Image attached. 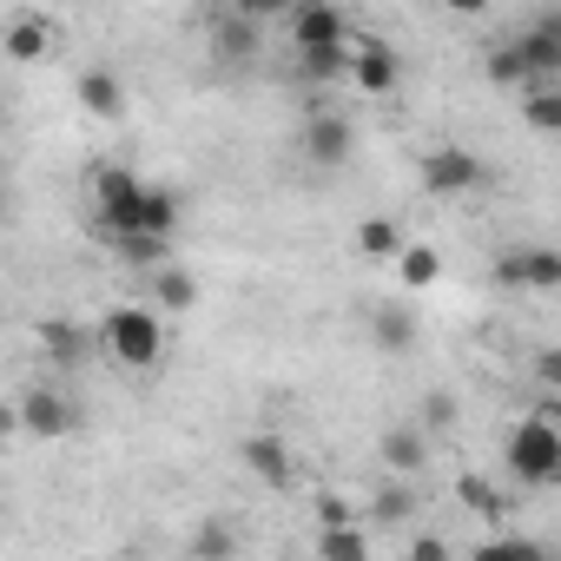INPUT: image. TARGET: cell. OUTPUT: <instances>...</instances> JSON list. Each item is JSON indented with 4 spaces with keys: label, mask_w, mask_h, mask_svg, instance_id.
Here are the masks:
<instances>
[{
    "label": "cell",
    "mask_w": 561,
    "mask_h": 561,
    "mask_svg": "<svg viewBox=\"0 0 561 561\" xmlns=\"http://www.w3.org/2000/svg\"><path fill=\"white\" fill-rule=\"evenodd\" d=\"M100 351L119 370H159V357H165V318L152 305H113L100 318Z\"/></svg>",
    "instance_id": "6da1fadb"
},
{
    "label": "cell",
    "mask_w": 561,
    "mask_h": 561,
    "mask_svg": "<svg viewBox=\"0 0 561 561\" xmlns=\"http://www.w3.org/2000/svg\"><path fill=\"white\" fill-rule=\"evenodd\" d=\"M502 469L522 489H554L561 482V423L554 416H522L502 436Z\"/></svg>",
    "instance_id": "7a4b0ae2"
},
{
    "label": "cell",
    "mask_w": 561,
    "mask_h": 561,
    "mask_svg": "<svg viewBox=\"0 0 561 561\" xmlns=\"http://www.w3.org/2000/svg\"><path fill=\"white\" fill-rule=\"evenodd\" d=\"M87 185H93V211H100L106 238H133V231L146 225V179H139V172H126V165H100Z\"/></svg>",
    "instance_id": "3957f363"
},
{
    "label": "cell",
    "mask_w": 561,
    "mask_h": 561,
    "mask_svg": "<svg viewBox=\"0 0 561 561\" xmlns=\"http://www.w3.org/2000/svg\"><path fill=\"white\" fill-rule=\"evenodd\" d=\"M416 179H423V192H430V198H443V205H449V198L482 192V185H489V165H482L469 146H449V139H443V146H430V152H423Z\"/></svg>",
    "instance_id": "277c9868"
},
{
    "label": "cell",
    "mask_w": 561,
    "mask_h": 561,
    "mask_svg": "<svg viewBox=\"0 0 561 561\" xmlns=\"http://www.w3.org/2000/svg\"><path fill=\"white\" fill-rule=\"evenodd\" d=\"M495 285L502 291H528V298L561 291V244H508L495 257Z\"/></svg>",
    "instance_id": "5b68a950"
},
{
    "label": "cell",
    "mask_w": 561,
    "mask_h": 561,
    "mask_svg": "<svg viewBox=\"0 0 561 561\" xmlns=\"http://www.w3.org/2000/svg\"><path fill=\"white\" fill-rule=\"evenodd\" d=\"M285 27H291V47H298V54H311V47H344V41H351L344 8H331V0H298Z\"/></svg>",
    "instance_id": "8992f818"
},
{
    "label": "cell",
    "mask_w": 561,
    "mask_h": 561,
    "mask_svg": "<svg viewBox=\"0 0 561 561\" xmlns=\"http://www.w3.org/2000/svg\"><path fill=\"white\" fill-rule=\"evenodd\" d=\"M351 152H357V133H351L344 113H311V119H305V159H311L318 172L344 165Z\"/></svg>",
    "instance_id": "52a82bcc"
},
{
    "label": "cell",
    "mask_w": 561,
    "mask_h": 561,
    "mask_svg": "<svg viewBox=\"0 0 561 561\" xmlns=\"http://www.w3.org/2000/svg\"><path fill=\"white\" fill-rule=\"evenodd\" d=\"M508 47H515L522 73H528V87H535V80H561V21L528 27V34H515Z\"/></svg>",
    "instance_id": "ba28073f"
},
{
    "label": "cell",
    "mask_w": 561,
    "mask_h": 561,
    "mask_svg": "<svg viewBox=\"0 0 561 561\" xmlns=\"http://www.w3.org/2000/svg\"><path fill=\"white\" fill-rule=\"evenodd\" d=\"M21 430L41 436V443H60V436H73V403L60 390H27L21 397Z\"/></svg>",
    "instance_id": "9c48e42d"
},
{
    "label": "cell",
    "mask_w": 561,
    "mask_h": 561,
    "mask_svg": "<svg viewBox=\"0 0 561 561\" xmlns=\"http://www.w3.org/2000/svg\"><path fill=\"white\" fill-rule=\"evenodd\" d=\"M377 456H383L390 476H423L430 469V430L423 423H397V430H383Z\"/></svg>",
    "instance_id": "30bf717a"
},
{
    "label": "cell",
    "mask_w": 561,
    "mask_h": 561,
    "mask_svg": "<svg viewBox=\"0 0 561 561\" xmlns=\"http://www.w3.org/2000/svg\"><path fill=\"white\" fill-rule=\"evenodd\" d=\"M244 469L264 482V489H285L291 482V443L285 436H271V430H257V436H244Z\"/></svg>",
    "instance_id": "8fae6325"
},
{
    "label": "cell",
    "mask_w": 561,
    "mask_h": 561,
    "mask_svg": "<svg viewBox=\"0 0 561 561\" xmlns=\"http://www.w3.org/2000/svg\"><path fill=\"white\" fill-rule=\"evenodd\" d=\"M351 80H357L364 93H397V80H403V60H397L383 41H364V47L351 54Z\"/></svg>",
    "instance_id": "7c38bea8"
},
{
    "label": "cell",
    "mask_w": 561,
    "mask_h": 561,
    "mask_svg": "<svg viewBox=\"0 0 561 561\" xmlns=\"http://www.w3.org/2000/svg\"><path fill=\"white\" fill-rule=\"evenodd\" d=\"M370 351L410 357V351H416V318H410L403 305H370Z\"/></svg>",
    "instance_id": "4fadbf2b"
},
{
    "label": "cell",
    "mask_w": 561,
    "mask_h": 561,
    "mask_svg": "<svg viewBox=\"0 0 561 561\" xmlns=\"http://www.w3.org/2000/svg\"><path fill=\"white\" fill-rule=\"evenodd\" d=\"M47 47H54V21H47V14H27V8H21V14L8 21V60L34 67V60H41Z\"/></svg>",
    "instance_id": "5bb4252c"
},
{
    "label": "cell",
    "mask_w": 561,
    "mask_h": 561,
    "mask_svg": "<svg viewBox=\"0 0 561 561\" xmlns=\"http://www.w3.org/2000/svg\"><path fill=\"white\" fill-rule=\"evenodd\" d=\"M41 344H47V357H54V370H73V364H87V351H100V331L87 337L80 324H67V318H54V324L41 331Z\"/></svg>",
    "instance_id": "9a60e30c"
},
{
    "label": "cell",
    "mask_w": 561,
    "mask_h": 561,
    "mask_svg": "<svg viewBox=\"0 0 561 561\" xmlns=\"http://www.w3.org/2000/svg\"><path fill=\"white\" fill-rule=\"evenodd\" d=\"M146 277H152L159 311H192V305H198V277H192L185 264H172V257H165V264H159V271H146Z\"/></svg>",
    "instance_id": "2e32d148"
},
{
    "label": "cell",
    "mask_w": 561,
    "mask_h": 561,
    "mask_svg": "<svg viewBox=\"0 0 561 561\" xmlns=\"http://www.w3.org/2000/svg\"><path fill=\"white\" fill-rule=\"evenodd\" d=\"M80 106H87L93 119H119V113H126L119 73H106V67H87V73H80Z\"/></svg>",
    "instance_id": "e0dca14e"
},
{
    "label": "cell",
    "mask_w": 561,
    "mask_h": 561,
    "mask_svg": "<svg viewBox=\"0 0 561 561\" xmlns=\"http://www.w3.org/2000/svg\"><path fill=\"white\" fill-rule=\"evenodd\" d=\"M522 119H528L535 133L561 139V80H535V87H522Z\"/></svg>",
    "instance_id": "ac0fdd59"
},
{
    "label": "cell",
    "mask_w": 561,
    "mask_h": 561,
    "mask_svg": "<svg viewBox=\"0 0 561 561\" xmlns=\"http://www.w3.org/2000/svg\"><path fill=\"white\" fill-rule=\"evenodd\" d=\"M403 244H410V238H403L397 218H364V225H357V251H364L370 264H397Z\"/></svg>",
    "instance_id": "d6986e66"
},
{
    "label": "cell",
    "mask_w": 561,
    "mask_h": 561,
    "mask_svg": "<svg viewBox=\"0 0 561 561\" xmlns=\"http://www.w3.org/2000/svg\"><path fill=\"white\" fill-rule=\"evenodd\" d=\"M423 508V495H416V476H390L377 495H370V522H410Z\"/></svg>",
    "instance_id": "ffe728a7"
},
{
    "label": "cell",
    "mask_w": 561,
    "mask_h": 561,
    "mask_svg": "<svg viewBox=\"0 0 561 561\" xmlns=\"http://www.w3.org/2000/svg\"><path fill=\"white\" fill-rule=\"evenodd\" d=\"M397 277H403V291H430L436 277H443V251H436V244H403Z\"/></svg>",
    "instance_id": "44dd1931"
},
{
    "label": "cell",
    "mask_w": 561,
    "mask_h": 561,
    "mask_svg": "<svg viewBox=\"0 0 561 561\" xmlns=\"http://www.w3.org/2000/svg\"><path fill=\"white\" fill-rule=\"evenodd\" d=\"M139 231H152V238H179V192H165V185H146V225Z\"/></svg>",
    "instance_id": "7402d4cb"
},
{
    "label": "cell",
    "mask_w": 561,
    "mask_h": 561,
    "mask_svg": "<svg viewBox=\"0 0 561 561\" xmlns=\"http://www.w3.org/2000/svg\"><path fill=\"white\" fill-rule=\"evenodd\" d=\"M318 554H331V561H357V554H370V535H364V528H351V522H324Z\"/></svg>",
    "instance_id": "603a6c76"
},
{
    "label": "cell",
    "mask_w": 561,
    "mask_h": 561,
    "mask_svg": "<svg viewBox=\"0 0 561 561\" xmlns=\"http://www.w3.org/2000/svg\"><path fill=\"white\" fill-rule=\"evenodd\" d=\"M456 495H462L476 515H502V508H508V502H502V489H495L489 476H462V482H456Z\"/></svg>",
    "instance_id": "cb8c5ba5"
},
{
    "label": "cell",
    "mask_w": 561,
    "mask_h": 561,
    "mask_svg": "<svg viewBox=\"0 0 561 561\" xmlns=\"http://www.w3.org/2000/svg\"><path fill=\"white\" fill-rule=\"evenodd\" d=\"M298 67H305V80H337L351 67V54L344 47H311V54H298Z\"/></svg>",
    "instance_id": "d4e9b609"
},
{
    "label": "cell",
    "mask_w": 561,
    "mask_h": 561,
    "mask_svg": "<svg viewBox=\"0 0 561 561\" xmlns=\"http://www.w3.org/2000/svg\"><path fill=\"white\" fill-rule=\"evenodd\" d=\"M528 370H535V390H541V397H561V344H541V351L528 357Z\"/></svg>",
    "instance_id": "484cf974"
},
{
    "label": "cell",
    "mask_w": 561,
    "mask_h": 561,
    "mask_svg": "<svg viewBox=\"0 0 561 561\" xmlns=\"http://www.w3.org/2000/svg\"><path fill=\"white\" fill-rule=\"evenodd\" d=\"M489 80H495V87H515V93L528 87V73H522V60H515V47H495V54H489Z\"/></svg>",
    "instance_id": "4316f807"
},
{
    "label": "cell",
    "mask_w": 561,
    "mask_h": 561,
    "mask_svg": "<svg viewBox=\"0 0 561 561\" xmlns=\"http://www.w3.org/2000/svg\"><path fill=\"white\" fill-rule=\"evenodd\" d=\"M238 548V535L225 528V522H205L198 535H192V554H231Z\"/></svg>",
    "instance_id": "83f0119b"
},
{
    "label": "cell",
    "mask_w": 561,
    "mask_h": 561,
    "mask_svg": "<svg viewBox=\"0 0 561 561\" xmlns=\"http://www.w3.org/2000/svg\"><path fill=\"white\" fill-rule=\"evenodd\" d=\"M291 8H298V0H238L244 21H291Z\"/></svg>",
    "instance_id": "f1b7e54d"
},
{
    "label": "cell",
    "mask_w": 561,
    "mask_h": 561,
    "mask_svg": "<svg viewBox=\"0 0 561 561\" xmlns=\"http://www.w3.org/2000/svg\"><path fill=\"white\" fill-rule=\"evenodd\" d=\"M416 423H423V430H430V436H436V430H449V423H456V403H449V397H443V390H436V397H430V403H423V416H416Z\"/></svg>",
    "instance_id": "f546056e"
},
{
    "label": "cell",
    "mask_w": 561,
    "mask_h": 561,
    "mask_svg": "<svg viewBox=\"0 0 561 561\" xmlns=\"http://www.w3.org/2000/svg\"><path fill=\"white\" fill-rule=\"evenodd\" d=\"M410 554H416V561H449V541H443V535H416Z\"/></svg>",
    "instance_id": "4dcf8cb0"
},
{
    "label": "cell",
    "mask_w": 561,
    "mask_h": 561,
    "mask_svg": "<svg viewBox=\"0 0 561 561\" xmlns=\"http://www.w3.org/2000/svg\"><path fill=\"white\" fill-rule=\"evenodd\" d=\"M318 515H324V522H351V502H344V495H324Z\"/></svg>",
    "instance_id": "1f68e13d"
},
{
    "label": "cell",
    "mask_w": 561,
    "mask_h": 561,
    "mask_svg": "<svg viewBox=\"0 0 561 561\" xmlns=\"http://www.w3.org/2000/svg\"><path fill=\"white\" fill-rule=\"evenodd\" d=\"M449 14H462V21H476V14H489V0H443Z\"/></svg>",
    "instance_id": "d6a6232c"
},
{
    "label": "cell",
    "mask_w": 561,
    "mask_h": 561,
    "mask_svg": "<svg viewBox=\"0 0 561 561\" xmlns=\"http://www.w3.org/2000/svg\"><path fill=\"white\" fill-rule=\"evenodd\" d=\"M331 8H351V0H331Z\"/></svg>",
    "instance_id": "836d02e7"
}]
</instances>
